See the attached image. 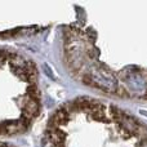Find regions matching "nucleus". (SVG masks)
Segmentation results:
<instances>
[{
    "mask_svg": "<svg viewBox=\"0 0 147 147\" xmlns=\"http://www.w3.org/2000/svg\"><path fill=\"white\" fill-rule=\"evenodd\" d=\"M40 110L39 74L34 61L0 48V137L27 132Z\"/></svg>",
    "mask_w": 147,
    "mask_h": 147,
    "instance_id": "2",
    "label": "nucleus"
},
{
    "mask_svg": "<svg viewBox=\"0 0 147 147\" xmlns=\"http://www.w3.org/2000/svg\"><path fill=\"white\" fill-rule=\"evenodd\" d=\"M43 147H147V127L114 105L81 97L51 116Z\"/></svg>",
    "mask_w": 147,
    "mask_h": 147,
    "instance_id": "1",
    "label": "nucleus"
},
{
    "mask_svg": "<svg viewBox=\"0 0 147 147\" xmlns=\"http://www.w3.org/2000/svg\"><path fill=\"white\" fill-rule=\"evenodd\" d=\"M0 147H13V146H9L8 143H3V142H0Z\"/></svg>",
    "mask_w": 147,
    "mask_h": 147,
    "instance_id": "3",
    "label": "nucleus"
}]
</instances>
